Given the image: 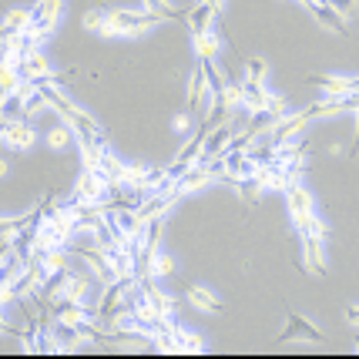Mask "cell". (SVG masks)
I'll return each instance as SVG.
<instances>
[{"label":"cell","instance_id":"30","mask_svg":"<svg viewBox=\"0 0 359 359\" xmlns=\"http://www.w3.org/2000/svg\"><path fill=\"white\" fill-rule=\"evenodd\" d=\"M299 235H316V238H326L329 235V229H326V222L319 219V215H309V219H306V225H302V229H299Z\"/></svg>","mask_w":359,"mask_h":359},{"label":"cell","instance_id":"29","mask_svg":"<svg viewBox=\"0 0 359 359\" xmlns=\"http://www.w3.org/2000/svg\"><path fill=\"white\" fill-rule=\"evenodd\" d=\"M44 108H50V104H47V97L41 94V88H37V94H34V97H27V101L20 104V111H17V114H20V118H34V114H41Z\"/></svg>","mask_w":359,"mask_h":359},{"label":"cell","instance_id":"18","mask_svg":"<svg viewBox=\"0 0 359 359\" xmlns=\"http://www.w3.org/2000/svg\"><path fill=\"white\" fill-rule=\"evenodd\" d=\"M172 272H175L172 255H165V252H151V255H144V272H141V276L158 279V276H172Z\"/></svg>","mask_w":359,"mask_h":359},{"label":"cell","instance_id":"26","mask_svg":"<svg viewBox=\"0 0 359 359\" xmlns=\"http://www.w3.org/2000/svg\"><path fill=\"white\" fill-rule=\"evenodd\" d=\"M144 4V11H151V14H161L165 20H185L188 14H182V11H175L168 0H141Z\"/></svg>","mask_w":359,"mask_h":359},{"label":"cell","instance_id":"14","mask_svg":"<svg viewBox=\"0 0 359 359\" xmlns=\"http://www.w3.org/2000/svg\"><path fill=\"white\" fill-rule=\"evenodd\" d=\"M205 94H212V88H208V78H205L202 64H195V71L188 74V111H198V108H202Z\"/></svg>","mask_w":359,"mask_h":359},{"label":"cell","instance_id":"9","mask_svg":"<svg viewBox=\"0 0 359 359\" xmlns=\"http://www.w3.org/2000/svg\"><path fill=\"white\" fill-rule=\"evenodd\" d=\"M309 81H313L326 97H346V94L356 91V78H339V74H309Z\"/></svg>","mask_w":359,"mask_h":359},{"label":"cell","instance_id":"27","mask_svg":"<svg viewBox=\"0 0 359 359\" xmlns=\"http://www.w3.org/2000/svg\"><path fill=\"white\" fill-rule=\"evenodd\" d=\"M266 78H269V64L262 61V57H249V61H245V81L266 84Z\"/></svg>","mask_w":359,"mask_h":359},{"label":"cell","instance_id":"20","mask_svg":"<svg viewBox=\"0 0 359 359\" xmlns=\"http://www.w3.org/2000/svg\"><path fill=\"white\" fill-rule=\"evenodd\" d=\"M91 289H94V282L88 279V276H78V272H74V276H71V282H67V289H64V299H67V302H81V306H84V302H88V296H91Z\"/></svg>","mask_w":359,"mask_h":359},{"label":"cell","instance_id":"4","mask_svg":"<svg viewBox=\"0 0 359 359\" xmlns=\"http://www.w3.org/2000/svg\"><path fill=\"white\" fill-rule=\"evenodd\" d=\"M309 114L306 111H296V114H285L279 125L272 128V141H269V148H279V144H285V141H296L302 138L306 131H309Z\"/></svg>","mask_w":359,"mask_h":359},{"label":"cell","instance_id":"13","mask_svg":"<svg viewBox=\"0 0 359 359\" xmlns=\"http://www.w3.org/2000/svg\"><path fill=\"white\" fill-rule=\"evenodd\" d=\"M185 299H188V306H195L198 313H208V316H219L222 313V302L205 285H185Z\"/></svg>","mask_w":359,"mask_h":359},{"label":"cell","instance_id":"8","mask_svg":"<svg viewBox=\"0 0 359 359\" xmlns=\"http://www.w3.org/2000/svg\"><path fill=\"white\" fill-rule=\"evenodd\" d=\"M302 266L309 276H326V255H323V238L302 235Z\"/></svg>","mask_w":359,"mask_h":359},{"label":"cell","instance_id":"7","mask_svg":"<svg viewBox=\"0 0 359 359\" xmlns=\"http://www.w3.org/2000/svg\"><path fill=\"white\" fill-rule=\"evenodd\" d=\"M17 74H20L24 81L50 78V74H54V64L47 61V54H41V50H27V54L20 57V67H17Z\"/></svg>","mask_w":359,"mask_h":359},{"label":"cell","instance_id":"17","mask_svg":"<svg viewBox=\"0 0 359 359\" xmlns=\"http://www.w3.org/2000/svg\"><path fill=\"white\" fill-rule=\"evenodd\" d=\"M31 24H34V11H27V7H14V11H7V17H4V37L24 34Z\"/></svg>","mask_w":359,"mask_h":359},{"label":"cell","instance_id":"23","mask_svg":"<svg viewBox=\"0 0 359 359\" xmlns=\"http://www.w3.org/2000/svg\"><path fill=\"white\" fill-rule=\"evenodd\" d=\"M108 24H111V11H108V7H91V11L84 14V27H88V31H94V34H101Z\"/></svg>","mask_w":359,"mask_h":359},{"label":"cell","instance_id":"33","mask_svg":"<svg viewBox=\"0 0 359 359\" xmlns=\"http://www.w3.org/2000/svg\"><path fill=\"white\" fill-rule=\"evenodd\" d=\"M349 155H359V121H356V138H353V144H349Z\"/></svg>","mask_w":359,"mask_h":359},{"label":"cell","instance_id":"12","mask_svg":"<svg viewBox=\"0 0 359 359\" xmlns=\"http://www.w3.org/2000/svg\"><path fill=\"white\" fill-rule=\"evenodd\" d=\"M306 11L313 14L316 24H323V27H329L332 34H346V17L339 14L336 7H329V4H309Z\"/></svg>","mask_w":359,"mask_h":359},{"label":"cell","instance_id":"2","mask_svg":"<svg viewBox=\"0 0 359 359\" xmlns=\"http://www.w3.org/2000/svg\"><path fill=\"white\" fill-rule=\"evenodd\" d=\"M285 343H313V346H323V332L299 313H285V329L276 336V346H285Z\"/></svg>","mask_w":359,"mask_h":359},{"label":"cell","instance_id":"25","mask_svg":"<svg viewBox=\"0 0 359 359\" xmlns=\"http://www.w3.org/2000/svg\"><path fill=\"white\" fill-rule=\"evenodd\" d=\"M64 0H37L34 4V20H57Z\"/></svg>","mask_w":359,"mask_h":359},{"label":"cell","instance_id":"32","mask_svg":"<svg viewBox=\"0 0 359 359\" xmlns=\"http://www.w3.org/2000/svg\"><path fill=\"white\" fill-rule=\"evenodd\" d=\"M188 114H191V111H188ZM188 114H175V131H188Z\"/></svg>","mask_w":359,"mask_h":359},{"label":"cell","instance_id":"6","mask_svg":"<svg viewBox=\"0 0 359 359\" xmlns=\"http://www.w3.org/2000/svg\"><path fill=\"white\" fill-rule=\"evenodd\" d=\"M219 11L212 7V4H198V7H191L185 17V24H188V31H191V37H202V34L208 31H215V20H219Z\"/></svg>","mask_w":359,"mask_h":359},{"label":"cell","instance_id":"22","mask_svg":"<svg viewBox=\"0 0 359 359\" xmlns=\"http://www.w3.org/2000/svg\"><path fill=\"white\" fill-rule=\"evenodd\" d=\"M175 339H178V346H182V353H202L205 349V339L198 336V332H188V329H182L178 323L172 326Z\"/></svg>","mask_w":359,"mask_h":359},{"label":"cell","instance_id":"5","mask_svg":"<svg viewBox=\"0 0 359 359\" xmlns=\"http://www.w3.org/2000/svg\"><path fill=\"white\" fill-rule=\"evenodd\" d=\"M0 141H4L11 151H27V148H34L37 135H34V128L27 125V118H20V121L7 118L4 128H0Z\"/></svg>","mask_w":359,"mask_h":359},{"label":"cell","instance_id":"24","mask_svg":"<svg viewBox=\"0 0 359 359\" xmlns=\"http://www.w3.org/2000/svg\"><path fill=\"white\" fill-rule=\"evenodd\" d=\"M71 138H74V128L71 125H57V128L47 131V144H50L54 151H64V148L71 144Z\"/></svg>","mask_w":359,"mask_h":359},{"label":"cell","instance_id":"16","mask_svg":"<svg viewBox=\"0 0 359 359\" xmlns=\"http://www.w3.org/2000/svg\"><path fill=\"white\" fill-rule=\"evenodd\" d=\"M141 285H144V292H148V299H151V306H155L161 316H172L175 309H178V299L168 296V292H161L151 276H141Z\"/></svg>","mask_w":359,"mask_h":359},{"label":"cell","instance_id":"19","mask_svg":"<svg viewBox=\"0 0 359 359\" xmlns=\"http://www.w3.org/2000/svg\"><path fill=\"white\" fill-rule=\"evenodd\" d=\"M125 165L128 161H118V158L104 148V151H101V165H97V172L104 175L111 185H121V182H125Z\"/></svg>","mask_w":359,"mask_h":359},{"label":"cell","instance_id":"21","mask_svg":"<svg viewBox=\"0 0 359 359\" xmlns=\"http://www.w3.org/2000/svg\"><path fill=\"white\" fill-rule=\"evenodd\" d=\"M195 41V54H198V61H215L219 57V37H215V31L202 34V37H191Z\"/></svg>","mask_w":359,"mask_h":359},{"label":"cell","instance_id":"28","mask_svg":"<svg viewBox=\"0 0 359 359\" xmlns=\"http://www.w3.org/2000/svg\"><path fill=\"white\" fill-rule=\"evenodd\" d=\"M20 81H24V78L17 74L14 67H0V94H4V101H7L17 88H20Z\"/></svg>","mask_w":359,"mask_h":359},{"label":"cell","instance_id":"31","mask_svg":"<svg viewBox=\"0 0 359 359\" xmlns=\"http://www.w3.org/2000/svg\"><path fill=\"white\" fill-rule=\"evenodd\" d=\"M329 7H336L343 17H349L353 11H356V0H329Z\"/></svg>","mask_w":359,"mask_h":359},{"label":"cell","instance_id":"1","mask_svg":"<svg viewBox=\"0 0 359 359\" xmlns=\"http://www.w3.org/2000/svg\"><path fill=\"white\" fill-rule=\"evenodd\" d=\"M111 20L118 24L121 37L135 41V37H141V34H148L151 27H158L165 17L151 14V11H125V7H118V11H111Z\"/></svg>","mask_w":359,"mask_h":359},{"label":"cell","instance_id":"11","mask_svg":"<svg viewBox=\"0 0 359 359\" xmlns=\"http://www.w3.org/2000/svg\"><path fill=\"white\" fill-rule=\"evenodd\" d=\"M212 178H215V172L208 168V165H195V168H188L182 178H178V191L182 195H191V191H202L205 185H212Z\"/></svg>","mask_w":359,"mask_h":359},{"label":"cell","instance_id":"15","mask_svg":"<svg viewBox=\"0 0 359 359\" xmlns=\"http://www.w3.org/2000/svg\"><path fill=\"white\" fill-rule=\"evenodd\" d=\"M242 97H245V111L255 114V111H266L269 101H272V91L266 84H252V81H242Z\"/></svg>","mask_w":359,"mask_h":359},{"label":"cell","instance_id":"10","mask_svg":"<svg viewBox=\"0 0 359 359\" xmlns=\"http://www.w3.org/2000/svg\"><path fill=\"white\" fill-rule=\"evenodd\" d=\"M232 141H235V128L232 125H219L215 135L208 131V141H205V155L202 158H225L232 151Z\"/></svg>","mask_w":359,"mask_h":359},{"label":"cell","instance_id":"3","mask_svg":"<svg viewBox=\"0 0 359 359\" xmlns=\"http://www.w3.org/2000/svg\"><path fill=\"white\" fill-rule=\"evenodd\" d=\"M285 202H289V215H292V225H296V232L306 225V219L316 212V198L313 191L306 185H289V191H285Z\"/></svg>","mask_w":359,"mask_h":359},{"label":"cell","instance_id":"34","mask_svg":"<svg viewBox=\"0 0 359 359\" xmlns=\"http://www.w3.org/2000/svg\"><path fill=\"white\" fill-rule=\"evenodd\" d=\"M356 353H359V343H356Z\"/></svg>","mask_w":359,"mask_h":359}]
</instances>
